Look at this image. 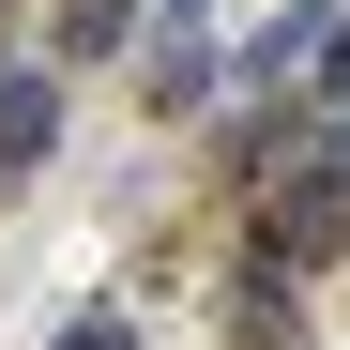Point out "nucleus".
Returning <instances> with one entry per match:
<instances>
[{
	"instance_id": "1",
	"label": "nucleus",
	"mask_w": 350,
	"mask_h": 350,
	"mask_svg": "<svg viewBox=\"0 0 350 350\" xmlns=\"http://www.w3.org/2000/svg\"><path fill=\"white\" fill-rule=\"evenodd\" d=\"M46 137H62V92H46V77H0V152H46Z\"/></svg>"
},
{
	"instance_id": "2",
	"label": "nucleus",
	"mask_w": 350,
	"mask_h": 350,
	"mask_svg": "<svg viewBox=\"0 0 350 350\" xmlns=\"http://www.w3.org/2000/svg\"><path fill=\"white\" fill-rule=\"evenodd\" d=\"M198 92H213V46H198V31H167V62H152V107H198Z\"/></svg>"
},
{
	"instance_id": "3",
	"label": "nucleus",
	"mask_w": 350,
	"mask_h": 350,
	"mask_svg": "<svg viewBox=\"0 0 350 350\" xmlns=\"http://www.w3.org/2000/svg\"><path fill=\"white\" fill-rule=\"evenodd\" d=\"M122 16H137V0H62V46H92V62H107V46H122Z\"/></svg>"
},
{
	"instance_id": "4",
	"label": "nucleus",
	"mask_w": 350,
	"mask_h": 350,
	"mask_svg": "<svg viewBox=\"0 0 350 350\" xmlns=\"http://www.w3.org/2000/svg\"><path fill=\"white\" fill-rule=\"evenodd\" d=\"M62 350H122V320H77V335H62Z\"/></svg>"
}]
</instances>
